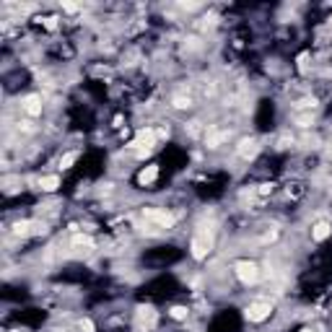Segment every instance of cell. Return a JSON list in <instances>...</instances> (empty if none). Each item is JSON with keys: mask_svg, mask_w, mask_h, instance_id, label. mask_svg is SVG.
I'll return each mask as SVG.
<instances>
[{"mask_svg": "<svg viewBox=\"0 0 332 332\" xmlns=\"http://www.w3.org/2000/svg\"><path fill=\"white\" fill-rule=\"evenodd\" d=\"M211 246H213V236H211V231H197L195 236H192V257L195 260H205L208 257V252H211Z\"/></svg>", "mask_w": 332, "mask_h": 332, "instance_id": "1", "label": "cell"}, {"mask_svg": "<svg viewBox=\"0 0 332 332\" xmlns=\"http://www.w3.org/2000/svg\"><path fill=\"white\" fill-rule=\"evenodd\" d=\"M143 218L158 229H172L174 226V216L169 211H161V208H143Z\"/></svg>", "mask_w": 332, "mask_h": 332, "instance_id": "2", "label": "cell"}, {"mask_svg": "<svg viewBox=\"0 0 332 332\" xmlns=\"http://www.w3.org/2000/svg\"><path fill=\"white\" fill-rule=\"evenodd\" d=\"M234 273H236V278H239L244 285H255V283L260 280V267H257L255 262H249V260L236 262V265H234Z\"/></svg>", "mask_w": 332, "mask_h": 332, "instance_id": "3", "label": "cell"}, {"mask_svg": "<svg viewBox=\"0 0 332 332\" xmlns=\"http://www.w3.org/2000/svg\"><path fill=\"white\" fill-rule=\"evenodd\" d=\"M156 146V133L153 130H140L133 140H130V148L138 151V156H148Z\"/></svg>", "mask_w": 332, "mask_h": 332, "instance_id": "4", "label": "cell"}, {"mask_svg": "<svg viewBox=\"0 0 332 332\" xmlns=\"http://www.w3.org/2000/svg\"><path fill=\"white\" fill-rule=\"evenodd\" d=\"M244 314H246L249 322H265V319L273 314V306H270L267 301H252V304L246 306Z\"/></svg>", "mask_w": 332, "mask_h": 332, "instance_id": "5", "label": "cell"}, {"mask_svg": "<svg viewBox=\"0 0 332 332\" xmlns=\"http://www.w3.org/2000/svg\"><path fill=\"white\" fill-rule=\"evenodd\" d=\"M156 319H158V314H156L153 306H138V309H135V327H138V329H151V327H156Z\"/></svg>", "mask_w": 332, "mask_h": 332, "instance_id": "6", "label": "cell"}, {"mask_svg": "<svg viewBox=\"0 0 332 332\" xmlns=\"http://www.w3.org/2000/svg\"><path fill=\"white\" fill-rule=\"evenodd\" d=\"M260 153V143L255 140V138H244L241 143H239V156L241 158H255Z\"/></svg>", "mask_w": 332, "mask_h": 332, "instance_id": "7", "label": "cell"}, {"mask_svg": "<svg viewBox=\"0 0 332 332\" xmlns=\"http://www.w3.org/2000/svg\"><path fill=\"white\" fill-rule=\"evenodd\" d=\"M21 107H24V112L29 117H39L42 114V96H26Z\"/></svg>", "mask_w": 332, "mask_h": 332, "instance_id": "8", "label": "cell"}, {"mask_svg": "<svg viewBox=\"0 0 332 332\" xmlns=\"http://www.w3.org/2000/svg\"><path fill=\"white\" fill-rule=\"evenodd\" d=\"M223 140H229V130H211L205 135V143H208V148H218Z\"/></svg>", "mask_w": 332, "mask_h": 332, "instance_id": "9", "label": "cell"}, {"mask_svg": "<svg viewBox=\"0 0 332 332\" xmlns=\"http://www.w3.org/2000/svg\"><path fill=\"white\" fill-rule=\"evenodd\" d=\"M329 234H332V226H329L327 221H319V223L312 226V239H314V241H324Z\"/></svg>", "mask_w": 332, "mask_h": 332, "instance_id": "10", "label": "cell"}, {"mask_svg": "<svg viewBox=\"0 0 332 332\" xmlns=\"http://www.w3.org/2000/svg\"><path fill=\"white\" fill-rule=\"evenodd\" d=\"M156 177H158V166H156V163H148L146 169H143V172L138 174V182H140V184L146 187V184L156 182Z\"/></svg>", "mask_w": 332, "mask_h": 332, "instance_id": "11", "label": "cell"}, {"mask_svg": "<svg viewBox=\"0 0 332 332\" xmlns=\"http://www.w3.org/2000/svg\"><path fill=\"white\" fill-rule=\"evenodd\" d=\"M39 187L45 190V192H55V190L60 187V177H55V174H50V177H42V179H39Z\"/></svg>", "mask_w": 332, "mask_h": 332, "instance_id": "12", "label": "cell"}, {"mask_svg": "<svg viewBox=\"0 0 332 332\" xmlns=\"http://www.w3.org/2000/svg\"><path fill=\"white\" fill-rule=\"evenodd\" d=\"M73 246H83V249H94V239H91V236H80V234H75V236H73Z\"/></svg>", "mask_w": 332, "mask_h": 332, "instance_id": "13", "label": "cell"}, {"mask_svg": "<svg viewBox=\"0 0 332 332\" xmlns=\"http://www.w3.org/2000/svg\"><path fill=\"white\" fill-rule=\"evenodd\" d=\"M75 161H78V151H70V153H65V156L60 158V166H63V169H70Z\"/></svg>", "mask_w": 332, "mask_h": 332, "instance_id": "14", "label": "cell"}, {"mask_svg": "<svg viewBox=\"0 0 332 332\" xmlns=\"http://www.w3.org/2000/svg\"><path fill=\"white\" fill-rule=\"evenodd\" d=\"M172 104H174V109H190V107H192V99H190V96H174Z\"/></svg>", "mask_w": 332, "mask_h": 332, "instance_id": "15", "label": "cell"}, {"mask_svg": "<svg viewBox=\"0 0 332 332\" xmlns=\"http://www.w3.org/2000/svg\"><path fill=\"white\" fill-rule=\"evenodd\" d=\"M187 314H190L187 306H172V309H169V317H172V319H187Z\"/></svg>", "mask_w": 332, "mask_h": 332, "instance_id": "16", "label": "cell"}, {"mask_svg": "<svg viewBox=\"0 0 332 332\" xmlns=\"http://www.w3.org/2000/svg\"><path fill=\"white\" fill-rule=\"evenodd\" d=\"M296 122L301 125V128H309V125L314 122V117H312V112H309V114H299V117H296Z\"/></svg>", "mask_w": 332, "mask_h": 332, "instance_id": "17", "label": "cell"}, {"mask_svg": "<svg viewBox=\"0 0 332 332\" xmlns=\"http://www.w3.org/2000/svg\"><path fill=\"white\" fill-rule=\"evenodd\" d=\"M78 329H80V332H94V322H91V319H80V322H78Z\"/></svg>", "mask_w": 332, "mask_h": 332, "instance_id": "18", "label": "cell"}, {"mask_svg": "<svg viewBox=\"0 0 332 332\" xmlns=\"http://www.w3.org/2000/svg\"><path fill=\"white\" fill-rule=\"evenodd\" d=\"M291 146H294V138H288V135H283L278 140V148H291Z\"/></svg>", "mask_w": 332, "mask_h": 332, "instance_id": "19", "label": "cell"}, {"mask_svg": "<svg viewBox=\"0 0 332 332\" xmlns=\"http://www.w3.org/2000/svg\"><path fill=\"white\" fill-rule=\"evenodd\" d=\"M257 192L265 197V195H270V192H273V184H267V182H265V184H260V190H257Z\"/></svg>", "mask_w": 332, "mask_h": 332, "instance_id": "20", "label": "cell"}, {"mask_svg": "<svg viewBox=\"0 0 332 332\" xmlns=\"http://www.w3.org/2000/svg\"><path fill=\"white\" fill-rule=\"evenodd\" d=\"M190 135H200V122H190Z\"/></svg>", "mask_w": 332, "mask_h": 332, "instance_id": "21", "label": "cell"}, {"mask_svg": "<svg viewBox=\"0 0 332 332\" xmlns=\"http://www.w3.org/2000/svg\"><path fill=\"white\" fill-rule=\"evenodd\" d=\"M45 26H47V29H55V26H57V18H55V16H50V18L45 21Z\"/></svg>", "mask_w": 332, "mask_h": 332, "instance_id": "22", "label": "cell"}, {"mask_svg": "<svg viewBox=\"0 0 332 332\" xmlns=\"http://www.w3.org/2000/svg\"><path fill=\"white\" fill-rule=\"evenodd\" d=\"M63 8H65V11H68V13H75V11H78V6H73V3H65V6H63Z\"/></svg>", "mask_w": 332, "mask_h": 332, "instance_id": "23", "label": "cell"}, {"mask_svg": "<svg viewBox=\"0 0 332 332\" xmlns=\"http://www.w3.org/2000/svg\"><path fill=\"white\" fill-rule=\"evenodd\" d=\"M301 332H314V329H312V327H304V329H301Z\"/></svg>", "mask_w": 332, "mask_h": 332, "instance_id": "24", "label": "cell"}]
</instances>
